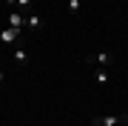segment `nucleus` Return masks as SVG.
Returning a JSON list of instances; mask_svg holds the SVG:
<instances>
[{"instance_id": "39448f33", "label": "nucleus", "mask_w": 128, "mask_h": 126, "mask_svg": "<svg viewBox=\"0 0 128 126\" xmlns=\"http://www.w3.org/2000/svg\"><path fill=\"white\" fill-rule=\"evenodd\" d=\"M40 26H43V17H40V14H26V29H28V32H37Z\"/></svg>"}, {"instance_id": "f257e3e1", "label": "nucleus", "mask_w": 128, "mask_h": 126, "mask_svg": "<svg viewBox=\"0 0 128 126\" xmlns=\"http://www.w3.org/2000/svg\"><path fill=\"white\" fill-rule=\"evenodd\" d=\"M20 34H23V29H9V26H6V29H0V43H12V46H14Z\"/></svg>"}, {"instance_id": "9b49d317", "label": "nucleus", "mask_w": 128, "mask_h": 126, "mask_svg": "<svg viewBox=\"0 0 128 126\" xmlns=\"http://www.w3.org/2000/svg\"><path fill=\"white\" fill-rule=\"evenodd\" d=\"M6 3H9V6H17V0H6Z\"/></svg>"}, {"instance_id": "f8f14e48", "label": "nucleus", "mask_w": 128, "mask_h": 126, "mask_svg": "<svg viewBox=\"0 0 128 126\" xmlns=\"http://www.w3.org/2000/svg\"><path fill=\"white\" fill-rule=\"evenodd\" d=\"M0 83H3V80H0Z\"/></svg>"}, {"instance_id": "f03ea898", "label": "nucleus", "mask_w": 128, "mask_h": 126, "mask_svg": "<svg viewBox=\"0 0 128 126\" xmlns=\"http://www.w3.org/2000/svg\"><path fill=\"white\" fill-rule=\"evenodd\" d=\"M86 63H94V66H108L111 63V52H97V55H88Z\"/></svg>"}, {"instance_id": "20e7f679", "label": "nucleus", "mask_w": 128, "mask_h": 126, "mask_svg": "<svg viewBox=\"0 0 128 126\" xmlns=\"http://www.w3.org/2000/svg\"><path fill=\"white\" fill-rule=\"evenodd\" d=\"M23 26H26V14L14 9V12L9 14V29H23Z\"/></svg>"}, {"instance_id": "0eeeda50", "label": "nucleus", "mask_w": 128, "mask_h": 126, "mask_svg": "<svg viewBox=\"0 0 128 126\" xmlns=\"http://www.w3.org/2000/svg\"><path fill=\"white\" fill-rule=\"evenodd\" d=\"M111 75H108V69L105 66H97V83H108Z\"/></svg>"}, {"instance_id": "423d86ee", "label": "nucleus", "mask_w": 128, "mask_h": 126, "mask_svg": "<svg viewBox=\"0 0 128 126\" xmlns=\"http://www.w3.org/2000/svg\"><path fill=\"white\" fill-rule=\"evenodd\" d=\"M14 60H17V66H28V52L20 49V46H14Z\"/></svg>"}, {"instance_id": "6e6552de", "label": "nucleus", "mask_w": 128, "mask_h": 126, "mask_svg": "<svg viewBox=\"0 0 128 126\" xmlns=\"http://www.w3.org/2000/svg\"><path fill=\"white\" fill-rule=\"evenodd\" d=\"M80 9H82V0H68V12L71 14H77Z\"/></svg>"}, {"instance_id": "1a4fd4ad", "label": "nucleus", "mask_w": 128, "mask_h": 126, "mask_svg": "<svg viewBox=\"0 0 128 126\" xmlns=\"http://www.w3.org/2000/svg\"><path fill=\"white\" fill-rule=\"evenodd\" d=\"M32 6V0H17V12H23V9H28Z\"/></svg>"}, {"instance_id": "9d476101", "label": "nucleus", "mask_w": 128, "mask_h": 126, "mask_svg": "<svg viewBox=\"0 0 128 126\" xmlns=\"http://www.w3.org/2000/svg\"><path fill=\"white\" fill-rule=\"evenodd\" d=\"M120 123H128V112H125V115H120Z\"/></svg>"}, {"instance_id": "7ed1b4c3", "label": "nucleus", "mask_w": 128, "mask_h": 126, "mask_svg": "<svg viewBox=\"0 0 128 126\" xmlns=\"http://www.w3.org/2000/svg\"><path fill=\"white\" fill-rule=\"evenodd\" d=\"M91 123L94 126H117L120 123V115H97Z\"/></svg>"}]
</instances>
